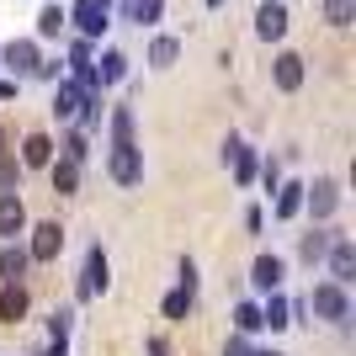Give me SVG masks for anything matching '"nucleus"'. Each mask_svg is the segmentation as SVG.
<instances>
[{"mask_svg": "<svg viewBox=\"0 0 356 356\" xmlns=\"http://www.w3.org/2000/svg\"><path fill=\"white\" fill-rule=\"evenodd\" d=\"M64 22H74V27H80V38H86V43H96V38L112 27V6H106V0H74V11L64 16Z\"/></svg>", "mask_w": 356, "mask_h": 356, "instance_id": "obj_1", "label": "nucleus"}, {"mask_svg": "<svg viewBox=\"0 0 356 356\" xmlns=\"http://www.w3.org/2000/svg\"><path fill=\"white\" fill-rule=\"evenodd\" d=\"M106 170H112L118 186H138V181H144V149L138 144H112V165H106Z\"/></svg>", "mask_w": 356, "mask_h": 356, "instance_id": "obj_2", "label": "nucleus"}, {"mask_svg": "<svg viewBox=\"0 0 356 356\" xmlns=\"http://www.w3.org/2000/svg\"><path fill=\"white\" fill-rule=\"evenodd\" d=\"M325 261H330V282H335V287H351V282H356V245H351L346 234L330 239Z\"/></svg>", "mask_w": 356, "mask_h": 356, "instance_id": "obj_3", "label": "nucleus"}, {"mask_svg": "<svg viewBox=\"0 0 356 356\" xmlns=\"http://www.w3.org/2000/svg\"><path fill=\"white\" fill-rule=\"evenodd\" d=\"M106 282H112V261H106L102 245H90L86 250V271H80V298H102Z\"/></svg>", "mask_w": 356, "mask_h": 356, "instance_id": "obj_4", "label": "nucleus"}, {"mask_svg": "<svg viewBox=\"0 0 356 356\" xmlns=\"http://www.w3.org/2000/svg\"><path fill=\"white\" fill-rule=\"evenodd\" d=\"M303 208H309L314 218L325 223L330 213L341 208V181H335V176H319V181H314V186H303Z\"/></svg>", "mask_w": 356, "mask_h": 356, "instance_id": "obj_5", "label": "nucleus"}, {"mask_svg": "<svg viewBox=\"0 0 356 356\" xmlns=\"http://www.w3.org/2000/svg\"><path fill=\"white\" fill-rule=\"evenodd\" d=\"M314 314H319V319H330V325H346V319H351V303H346V287H335V282H319L314 287Z\"/></svg>", "mask_w": 356, "mask_h": 356, "instance_id": "obj_6", "label": "nucleus"}, {"mask_svg": "<svg viewBox=\"0 0 356 356\" xmlns=\"http://www.w3.org/2000/svg\"><path fill=\"white\" fill-rule=\"evenodd\" d=\"M0 64H6V70L11 74H38V43H32V38H16V43H6L0 48Z\"/></svg>", "mask_w": 356, "mask_h": 356, "instance_id": "obj_7", "label": "nucleus"}, {"mask_svg": "<svg viewBox=\"0 0 356 356\" xmlns=\"http://www.w3.org/2000/svg\"><path fill=\"white\" fill-rule=\"evenodd\" d=\"M27 234V208H22V197L16 192H0V239H22Z\"/></svg>", "mask_w": 356, "mask_h": 356, "instance_id": "obj_8", "label": "nucleus"}, {"mask_svg": "<svg viewBox=\"0 0 356 356\" xmlns=\"http://www.w3.org/2000/svg\"><path fill=\"white\" fill-rule=\"evenodd\" d=\"M59 250H64V229H59V223H38L32 239H27V255H32V261H54Z\"/></svg>", "mask_w": 356, "mask_h": 356, "instance_id": "obj_9", "label": "nucleus"}, {"mask_svg": "<svg viewBox=\"0 0 356 356\" xmlns=\"http://www.w3.org/2000/svg\"><path fill=\"white\" fill-rule=\"evenodd\" d=\"M282 277H287L282 255H255V266H250V282H255V293H277V287H282Z\"/></svg>", "mask_w": 356, "mask_h": 356, "instance_id": "obj_10", "label": "nucleus"}, {"mask_svg": "<svg viewBox=\"0 0 356 356\" xmlns=\"http://www.w3.org/2000/svg\"><path fill=\"white\" fill-rule=\"evenodd\" d=\"M27 266H32L27 245H6V250H0V282H6V287L22 282V277H27Z\"/></svg>", "mask_w": 356, "mask_h": 356, "instance_id": "obj_11", "label": "nucleus"}, {"mask_svg": "<svg viewBox=\"0 0 356 356\" xmlns=\"http://www.w3.org/2000/svg\"><path fill=\"white\" fill-rule=\"evenodd\" d=\"M255 32H261L266 43H277V38L287 32V11H282V0H266V6L255 11Z\"/></svg>", "mask_w": 356, "mask_h": 356, "instance_id": "obj_12", "label": "nucleus"}, {"mask_svg": "<svg viewBox=\"0 0 356 356\" xmlns=\"http://www.w3.org/2000/svg\"><path fill=\"white\" fill-rule=\"evenodd\" d=\"M22 165H27V170L54 165V138H48V134H27V144H22Z\"/></svg>", "mask_w": 356, "mask_h": 356, "instance_id": "obj_13", "label": "nucleus"}, {"mask_svg": "<svg viewBox=\"0 0 356 356\" xmlns=\"http://www.w3.org/2000/svg\"><path fill=\"white\" fill-rule=\"evenodd\" d=\"M223 160H234V181H239V186H250V181H255V154L239 144V138L223 144Z\"/></svg>", "mask_w": 356, "mask_h": 356, "instance_id": "obj_14", "label": "nucleus"}, {"mask_svg": "<svg viewBox=\"0 0 356 356\" xmlns=\"http://www.w3.org/2000/svg\"><path fill=\"white\" fill-rule=\"evenodd\" d=\"M80 102H86V90L74 86V80H70V86H59V90H54V118H64V122L80 118Z\"/></svg>", "mask_w": 356, "mask_h": 356, "instance_id": "obj_15", "label": "nucleus"}, {"mask_svg": "<svg viewBox=\"0 0 356 356\" xmlns=\"http://www.w3.org/2000/svg\"><path fill=\"white\" fill-rule=\"evenodd\" d=\"M261 325H266V330H287V325H293V303H287L282 293H271L266 309H261Z\"/></svg>", "mask_w": 356, "mask_h": 356, "instance_id": "obj_16", "label": "nucleus"}, {"mask_svg": "<svg viewBox=\"0 0 356 356\" xmlns=\"http://www.w3.org/2000/svg\"><path fill=\"white\" fill-rule=\"evenodd\" d=\"M303 86V59L298 54H277V90H298Z\"/></svg>", "mask_w": 356, "mask_h": 356, "instance_id": "obj_17", "label": "nucleus"}, {"mask_svg": "<svg viewBox=\"0 0 356 356\" xmlns=\"http://www.w3.org/2000/svg\"><path fill=\"white\" fill-rule=\"evenodd\" d=\"M176 59H181V43H176V38H165V32H160V38L149 43V64H154V70H170V64H176Z\"/></svg>", "mask_w": 356, "mask_h": 356, "instance_id": "obj_18", "label": "nucleus"}, {"mask_svg": "<svg viewBox=\"0 0 356 356\" xmlns=\"http://www.w3.org/2000/svg\"><path fill=\"white\" fill-rule=\"evenodd\" d=\"M298 213H303V186L298 181L277 186V218H298Z\"/></svg>", "mask_w": 356, "mask_h": 356, "instance_id": "obj_19", "label": "nucleus"}, {"mask_svg": "<svg viewBox=\"0 0 356 356\" xmlns=\"http://www.w3.org/2000/svg\"><path fill=\"white\" fill-rule=\"evenodd\" d=\"M122 74H128V59H122L118 48H106V54H102V70H96V80H102V86H118Z\"/></svg>", "mask_w": 356, "mask_h": 356, "instance_id": "obj_20", "label": "nucleus"}, {"mask_svg": "<svg viewBox=\"0 0 356 356\" xmlns=\"http://www.w3.org/2000/svg\"><path fill=\"white\" fill-rule=\"evenodd\" d=\"M48 170H54V192H74L80 186V165L74 160H54Z\"/></svg>", "mask_w": 356, "mask_h": 356, "instance_id": "obj_21", "label": "nucleus"}, {"mask_svg": "<svg viewBox=\"0 0 356 356\" xmlns=\"http://www.w3.org/2000/svg\"><path fill=\"white\" fill-rule=\"evenodd\" d=\"M22 314H27V293H22V282H16V287L0 293V319H22Z\"/></svg>", "mask_w": 356, "mask_h": 356, "instance_id": "obj_22", "label": "nucleus"}, {"mask_svg": "<svg viewBox=\"0 0 356 356\" xmlns=\"http://www.w3.org/2000/svg\"><path fill=\"white\" fill-rule=\"evenodd\" d=\"M325 250H330V234H325V229H314V234H303V245H298V255H303L309 266H314V261H325Z\"/></svg>", "mask_w": 356, "mask_h": 356, "instance_id": "obj_23", "label": "nucleus"}, {"mask_svg": "<svg viewBox=\"0 0 356 356\" xmlns=\"http://www.w3.org/2000/svg\"><path fill=\"white\" fill-rule=\"evenodd\" d=\"M128 16H134L138 27H154V22L165 16V0H134V6H128Z\"/></svg>", "mask_w": 356, "mask_h": 356, "instance_id": "obj_24", "label": "nucleus"}, {"mask_svg": "<svg viewBox=\"0 0 356 356\" xmlns=\"http://www.w3.org/2000/svg\"><path fill=\"white\" fill-rule=\"evenodd\" d=\"M351 16H356V0H325V22L330 27H351Z\"/></svg>", "mask_w": 356, "mask_h": 356, "instance_id": "obj_25", "label": "nucleus"}, {"mask_svg": "<svg viewBox=\"0 0 356 356\" xmlns=\"http://www.w3.org/2000/svg\"><path fill=\"white\" fill-rule=\"evenodd\" d=\"M64 32V11L59 6H43V11H38V38H59Z\"/></svg>", "mask_w": 356, "mask_h": 356, "instance_id": "obj_26", "label": "nucleus"}, {"mask_svg": "<svg viewBox=\"0 0 356 356\" xmlns=\"http://www.w3.org/2000/svg\"><path fill=\"white\" fill-rule=\"evenodd\" d=\"M112 144H134V112H128V106L112 112Z\"/></svg>", "mask_w": 356, "mask_h": 356, "instance_id": "obj_27", "label": "nucleus"}, {"mask_svg": "<svg viewBox=\"0 0 356 356\" xmlns=\"http://www.w3.org/2000/svg\"><path fill=\"white\" fill-rule=\"evenodd\" d=\"M234 330L239 335H255V330H261V309H255V303H239L234 309Z\"/></svg>", "mask_w": 356, "mask_h": 356, "instance_id": "obj_28", "label": "nucleus"}, {"mask_svg": "<svg viewBox=\"0 0 356 356\" xmlns=\"http://www.w3.org/2000/svg\"><path fill=\"white\" fill-rule=\"evenodd\" d=\"M186 314H192V298L181 293V287H176V293H165V319H186Z\"/></svg>", "mask_w": 356, "mask_h": 356, "instance_id": "obj_29", "label": "nucleus"}, {"mask_svg": "<svg viewBox=\"0 0 356 356\" xmlns=\"http://www.w3.org/2000/svg\"><path fill=\"white\" fill-rule=\"evenodd\" d=\"M11 186H22V165L0 154V192H11Z\"/></svg>", "mask_w": 356, "mask_h": 356, "instance_id": "obj_30", "label": "nucleus"}, {"mask_svg": "<svg viewBox=\"0 0 356 356\" xmlns=\"http://www.w3.org/2000/svg\"><path fill=\"white\" fill-rule=\"evenodd\" d=\"M86 154H90L86 134H70V144H64V160H74V165H80V160H86Z\"/></svg>", "mask_w": 356, "mask_h": 356, "instance_id": "obj_31", "label": "nucleus"}, {"mask_svg": "<svg viewBox=\"0 0 356 356\" xmlns=\"http://www.w3.org/2000/svg\"><path fill=\"white\" fill-rule=\"evenodd\" d=\"M181 293H186V298H197V266L186 261V255H181Z\"/></svg>", "mask_w": 356, "mask_h": 356, "instance_id": "obj_32", "label": "nucleus"}, {"mask_svg": "<svg viewBox=\"0 0 356 356\" xmlns=\"http://www.w3.org/2000/svg\"><path fill=\"white\" fill-rule=\"evenodd\" d=\"M70 319H74V314H70V309H59V314H54V325H48L59 346H64V335H70Z\"/></svg>", "mask_w": 356, "mask_h": 356, "instance_id": "obj_33", "label": "nucleus"}, {"mask_svg": "<svg viewBox=\"0 0 356 356\" xmlns=\"http://www.w3.org/2000/svg\"><path fill=\"white\" fill-rule=\"evenodd\" d=\"M261 181H266V192H277V186H282V170H277V165H261Z\"/></svg>", "mask_w": 356, "mask_h": 356, "instance_id": "obj_34", "label": "nucleus"}, {"mask_svg": "<svg viewBox=\"0 0 356 356\" xmlns=\"http://www.w3.org/2000/svg\"><path fill=\"white\" fill-rule=\"evenodd\" d=\"M250 351H255V346L245 341V335H234V341H229V351H223V356H250Z\"/></svg>", "mask_w": 356, "mask_h": 356, "instance_id": "obj_35", "label": "nucleus"}, {"mask_svg": "<svg viewBox=\"0 0 356 356\" xmlns=\"http://www.w3.org/2000/svg\"><path fill=\"white\" fill-rule=\"evenodd\" d=\"M16 96V80H0V102H11Z\"/></svg>", "mask_w": 356, "mask_h": 356, "instance_id": "obj_36", "label": "nucleus"}, {"mask_svg": "<svg viewBox=\"0 0 356 356\" xmlns=\"http://www.w3.org/2000/svg\"><path fill=\"white\" fill-rule=\"evenodd\" d=\"M250 356H282V351H250Z\"/></svg>", "mask_w": 356, "mask_h": 356, "instance_id": "obj_37", "label": "nucleus"}, {"mask_svg": "<svg viewBox=\"0 0 356 356\" xmlns=\"http://www.w3.org/2000/svg\"><path fill=\"white\" fill-rule=\"evenodd\" d=\"M0 149H6V128H0Z\"/></svg>", "mask_w": 356, "mask_h": 356, "instance_id": "obj_38", "label": "nucleus"}, {"mask_svg": "<svg viewBox=\"0 0 356 356\" xmlns=\"http://www.w3.org/2000/svg\"><path fill=\"white\" fill-rule=\"evenodd\" d=\"M208 6H223V0H208Z\"/></svg>", "mask_w": 356, "mask_h": 356, "instance_id": "obj_39", "label": "nucleus"}]
</instances>
